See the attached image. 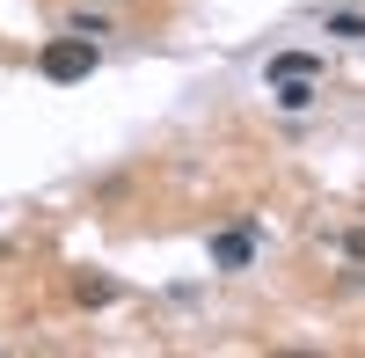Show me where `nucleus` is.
Segmentation results:
<instances>
[{
  "instance_id": "20e7f679",
  "label": "nucleus",
  "mask_w": 365,
  "mask_h": 358,
  "mask_svg": "<svg viewBox=\"0 0 365 358\" xmlns=\"http://www.w3.org/2000/svg\"><path fill=\"white\" fill-rule=\"evenodd\" d=\"M73 300H81V307H110V300H117V278L81 271V278H73Z\"/></svg>"
},
{
  "instance_id": "f257e3e1",
  "label": "nucleus",
  "mask_w": 365,
  "mask_h": 358,
  "mask_svg": "<svg viewBox=\"0 0 365 358\" xmlns=\"http://www.w3.org/2000/svg\"><path fill=\"white\" fill-rule=\"evenodd\" d=\"M37 73H44V81H58V88L88 81V73H96V37H81V29H66V37H51V44L37 51Z\"/></svg>"
},
{
  "instance_id": "7ed1b4c3",
  "label": "nucleus",
  "mask_w": 365,
  "mask_h": 358,
  "mask_svg": "<svg viewBox=\"0 0 365 358\" xmlns=\"http://www.w3.org/2000/svg\"><path fill=\"white\" fill-rule=\"evenodd\" d=\"M270 96H278V110H307V103H314V73H285V81H270Z\"/></svg>"
},
{
  "instance_id": "39448f33",
  "label": "nucleus",
  "mask_w": 365,
  "mask_h": 358,
  "mask_svg": "<svg viewBox=\"0 0 365 358\" xmlns=\"http://www.w3.org/2000/svg\"><path fill=\"white\" fill-rule=\"evenodd\" d=\"M285 73H322V58L314 51H278L270 58V81H285Z\"/></svg>"
},
{
  "instance_id": "423d86ee",
  "label": "nucleus",
  "mask_w": 365,
  "mask_h": 358,
  "mask_svg": "<svg viewBox=\"0 0 365 358\" xmlns=\"http://www.w3.org/2000/svg\"><path fill=\"white\" fill-rule=\"evenodd\" d=\"M329 37H365V15H329Z\"/></svg>"
},
{
  "instance_id": "f03ea898",
  "label": "nucleus",
  "mask_w": 365,
  "mask_h": 358,
  "mask_svg": "<svg viewBox=\"0 0 365 358\" xmlns=\"http://www.w3.org/2000/svg\"><path fill=\"white\" fill-rule=\"evenodd\" d=\"M249 256H256V227H227V234H212V263H220V271H241Z\"/></svg>"
},
{
  "instance_id": "0eeeda50",
  "label": "nucleus",
  "mask_w": 365,
  "mask_h": 358,
  "mask_svg": "<svg viewBox=\"0 0 365 358\" xmlns=\"http://www.w3.org/2000/svg\"><path fill=\"white\" fill-rule=\"evenodd\" d=\"M344 256H351V263H365V227H351V234H344Z\"/></svg>"
}]
</instances>
